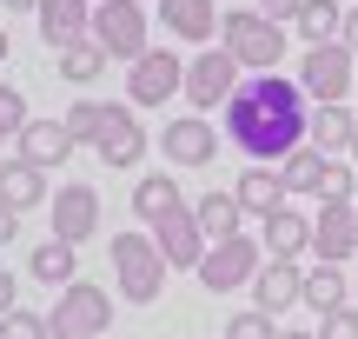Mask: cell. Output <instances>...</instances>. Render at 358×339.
I'll use <instances>...</instances> for the list:
<instances>
[{"label":"cell","instance_id":"1","mask_svg":"<svg viewBox=\"0 0 358 339\" xmlns=\"http://www.w3.org/2000/svg\"><path fill=\"white\" fill-rule=\"evenodd\" d=\"M306 113L312 100L285 74H245L239 93L219 106V133L239 146L252 167H279L292 146H306Z\"/></svg>","mask_w":358,"mask_h":339},{"label":"cell","instance_id":"2","mask_svg":"<svg viewBox=\"0 0 358 339\" xmlns=\"http://www.w3.org/2000/svg\"><path fill=\"white\" fill-rule=\"evenodd\" d=\"M219 47H226L245 74H279V60H285V27L266 20L259 7H232V13H219Z\"/></svg>","mask_w":358,"mask_h":339},{"label":"cell","instance_id":"3","mask_svg":"<svg viewBox=\"0 0 358 339\" xmlns=\"http://www.w3.org/2000/svg\"><path fill=\"white\" fill-rule=\"evenodd\" d=\"M166 273L173 266L159 260L153 233H113V293L127 306H153L166 293Z\"/></svg>","mask_w":358,"mask_h":339},{"label":"cell","instance_id":"4","mask_svg":"<svg viewBox=\"0 0 358 339\" xmlns=\"http://www.w3.org/2000/svg\"><path fill=\"white\" fill-rule=\"evenodd\" d=\"M106 326H113V293L106 286H93V279L60 286V300H53V313H47L53 339H100Z\"/></svg>","mask_w":358,"mask_h":339},{"label":"cell","instance_id":"5","mask_svg":"<svg viewBox=\"0 0 358 339\" xmlns=\"http://www.w3.org/2000/svg\"><path fill=\"white\" fill-rule=\"evenodd\" d=\"M153 20H146V7L140 0H93V40L106 47V60H140L146 47H153Z\"/></svg>","mask_w":358,"mask_h":339},{"label":"cell","instance_id":"6","mask_svg":"<svg viewBox=\"0 0 358 339\" xmlns=\"http://www.w3.org/2000/svg\"><path fill=\"white\" fill-rule=\"evenodd\" d=\"M259 266H266V247H259L252 233L213 240V247H206V260H199V286H206V293H239V286H252Z\"/></svg>","mask_w":358,"mask_h":339},{"label":"cell","instance_id":"7","mask_svg":"<svg viewBox=\"0 0 358 339\" xmlns=\"http://www.w3.org/2000/svg\"><path fill=\"white\" fill-rule=\"evenodd\" d=\"M352 87H358V74H352V47H345V40L306 47V60H299V93H306L312 106H332V100H345Z\"/></svg>","mask_w":358,"mask_h":339},{"label":"cell","instance_id":"8","mask_svg":"<svg viewBox=\"0 0 358 339\" xmlns=\"http://www.w3.org/2000/svg\"><path fill=\"white\" fill-rule=\"evenodd\" d=\"M239 80H245V67L232 60L226 47H206V53H192L186 60V100H192V113H206V106H226L232 93H239Z\"/></svg>","mask_w":358,"mask_h":339},{"label":"cell","instance_id":"9","mask_svg":"<svg viewBox=\"0 0 358 339\" xmlns=\"http://www.w3.org/2000/svg\"><path fill=\"white\" fill-rule=\"evenodd\" d=\"M179 87H186V60L166 53V47H146L127 67V106H166Z\"/></svg>","mask_w":358,"mask_h":339},{"label":"cell","instance_id":"10","mask_svg":"<svg viewBox=\"0 0 358 339\" xmlns=\"http://www.w3.org/2000/svg\"><path fill=\"white\" fill-rule=\"evenodd\" d=\"M358 253V207L352 200H319V220H312V260L345 266Z\"/></svg>","mask_w":358,"mask_h":339},{"label":"cell","instance_id":"11","mask_svg":"<svg viewBox=\"0 0 358 339\" xmlns=\"http://www.w3.org/2000/svg\"><path fill=\"white\" fill-rule=\"evenodd\" d=\"M153 233V247H159V260L173 266H186V273H199V260H206V233H199V220H192V207H173L159 226H146Z\"/></svg>","mask_w":358,"mask_h":339},{"label":"cell","instance_id":"12","mask_svg":"<svg viewBox=\"0 0 358 339\" xmlns=\"http://www.w3.org/2000/svg\"><path fill=\"white\" fill-rule=\"evenodd\" d=\"M100 233V193H93L87 180H66L60 193H53V240H66V247H80V240Z\"/></svg>","mask_w":358,"mask_h":339},{"label":"cell","instance_id":"13","mask_svg":"<svg viewBox=\"0 0 358 339\" xmlns=\"http://www.w3.org/2000/svg\"><path fill=\"white\" fill-rule=\"evenodd\" d=\"M159 153H166L173 167H206V160L219 153V127L206 113H179V120H166V133H159Z\"/></svg>","mask_w":358,"mask_h":339},{"label":"cell","instance_id":"14","mask_svg":"<svg viewBox=\"0 0 358 339\" xmlns=\"http://www.w3.org/2000/svg\"><path fill=\"white\" fill-rule=\"evenodd\" d=\"M93 153H100V167H140L146 160V127L133 106H106V127L100 140H93Z\"/></svg>","mask_w":358,"mask_h":339},{"label":"cell","instance_id":"15","mask_svg":"<svg viewBox=\"0 0 358 339\" xmlns=\"http://www.w3.org/2000/svg\"><path fill=\"white\" fill-rule=\"evenodd\" d=\"M299 300H306V266H299V260H266L252 273V306H259V313L279 319V313H292Z\"/></svg>","mask_w":358,"mask_h":339},{"label":"cell","instance_id":"16","mask_svg":"<svg viewBox=\"0 0 358 339\" xmlns=\"http://www.w3.org/2000/svg\"><path fill=\"white\" fill-rule=\"evenodd\" d=\"M13 146H20L13 160H27V167H40V173H53V167L73 160V133H66L60 120H27V127L13 133Z\"/></svg>","mask_w":358,"mask_h":339},{"label":"cell","instance_id":"17","mask_svg":"<svg viewBox=\"0 0 358 339\" xmlns=\"http://www.w3.org/2000/svg\"><path fill=\"white\" fill-rule=\"evenodd\" d=\"M34 13H40V40H47L53 53L93 34V0H40Z\"/></svg>","mask_w":358,"mask_h":339},{"label":"cell","instance_id":"18","mask_svg":"<svg viewBox=\"0 0 358 339\" xmlns=\"http://www.w3.org/2000/svg\"><path fill=\"white\" fill-rule=\"evenodd\" d=\"M159 20H166L173 40H192V47H206V40L219 34V0H159Z\"/></svg>","mask_w":358,"mask_h":339},{"label":"cell","instance_id":"19","mask_svg":"<svg viewBox=\"0 0 358 339\" xmlns=\"http://www.w3.org/2000/svg\"><path fill=\"white\" fill-rule=\"evenodd\" d=\"M266 233H259V247H266V260H299V253H312V220L292 207H279L272 220H259Z\"/></svg>","mask_w":358,"mask_h":339},{"label":"cell","instance_id":"20","mask_svg":"<svg viewBox=\"0 0 358 339\" xmlns=\"http://www.w3.org/2000/svg\"><path fill=\"white\" fill-rule=\"evenodd\" d=\"M232 193H239V207L252 213V220H272V213L292 200V193H285V180H279V167H245Z\"/></svg>","mask_w":358,"mask_h":339},{"label":"cell","instance_id":"21","mask_svg":"<svg viewBox=\"0 0 358 339\" xmlns=\"http://www.w3.org/2000/svg\"><path fill=\"white\" fill-rule=\"evenodd\" d=\"M192 220H199V233H206V247H213V240H232L245 226V207H239V193H199L192 200Z\"/></svg>","mask_w":358,"mask_h":339},{"label":"cell","instance_id":"22","mask_svg":"<svg viewBox=\"0 0 358 339\" xmlns=\"http://www.w3.org/2000/svg\"><path fill=\"white\" fill-rule=\"evenodd\" d=\"M352 133H358V120L345 113V100L312 106V113H306V146H319V153H345V146H352Z\"/></svg>","mask_w":358,"mask_h":339},{"label":"cell","instance_id":"23","mask_svg":"<svg viewBox=\"0 0 358 339\" xmlns=\"http://www.w3.org/2000/svg\"><path fill=\"white\" fill-rule=\"evenodd\" d=\"M27 273H34L40 286H53V293L73 286V279H80V247H66V240H40L34 260H27Z\"/></svg>","mask_w":358,"mask_h":339},{"label":"cell","instance_id":"24","mask_svg":"<svg viewBox=\"0 0 358 339\" xmlns=\"http://www.w3.org/2000/svg\"><path fill=\"white\" fill-rule=\"evenodd\" d=\"M292 27L306 34V47H325V40L345 34V0H299Z\"/></svg>","mask_w":358,"mask_h":339},{"label":"cell","instance_id":"25","mask_svg":"<svg viewBox=\"0 0 358 339\" xmlns=\"http://www.w3.org/2000/svg\"><path fill=\"white\" fill-rule=\"evenodd\" d=\"M0 200H7L13 213H34L40 200H47V173L27 167V160H7V167H0Z\"/></svg>","mask_w":358,"mask_h":339},{"label":"cell","instance_id":"26","mask_svg":"<svg viewBox=\"0 0 358 339\" xmlns=\"http://www.w3.org/2000/svg\"><path fill=\"white\" fill-rule=\"evenodd\" d=\"M173 207H186V193H179V180H166V173H146V180L133 186V213H140L146 226H159Z\"/></svg>","mask_w":358,"mask_h":339},{"label":"cell","instance_id":"27","mask_svg":"<svg viewBox=\"0 0 358 339\" xmlns=\"http://www.w3.org/2000/svg\"><path fill=\"white\" fill-rule=\"evenodd\" d=\"M345 293H352V279H345V266H306V300H299V306H312V313H332V306H345Z\"/></svg>","mask_w":358,"mask_h":339},{"label":"cell","instance_id":"28","mask_svg":"<svg viewBox=\"0 0 358 339\" xmlns=\"http://www.w3.org/2000/svg\"><path fill=\"white\" fill-rule=\"evenodd\" d=\"M279 180H285V193H306V200H319L325 153H319V146H292V153L279 160Z\"/></svg>","mask_w":358,"mask_h":339},{"label":"cell","instance_id":"29","mask_svg":"<svg viewBox=\"0 0 358 339\" xmlns=\"http://www.w3.org/2000/svg\"><path fill=\"white\" fill-rule=\"evenodd\" d=\"M106 67H113V60H106V47H100L93 34L73 40V47H60V80H73V87H93Z\"/></svg>","mask_w":358,"mask_h":339},{"label":"cell","instance_id":"30","mask_svg":"<svg viewBox=\"0 0 358 339\" xmlns=\"http://www.w3.org/2000/svg\"><path fill=\"white\" fill-rule=\"evenodd\" d=\"M60 127L73 133V146H93V140H100V127H106V100H73L60 113Z\"/></svg>","mask_w":358,"mask_h":339},{"label":"cell","instance_id":"31","mask_svg":"<svg viewBox=\"0 0 358 339\" xmlns=\"http://www.w3.org/2000/svg\"><path fill=\"white\" fill-rule=\"evenodd\" d=\"M219 339H279V326H272V313H259V306H252V313H232Z\"/></svg>","mask_w":358,"mask_h":339},{"label":"cell","instance_id":"32","mask_svg":"<svg viewBox=\"0 0 358 339\" xmlns=\"http://www.w3.org/2000/svg\"><path fill=\"white\" fill-rule=\"evenodd\" d=\"M0 339H53V333H47V313H27V306H13V313L0 319Z\"/></svg>","mask_w":358,"mask_h":339},{"label":"cell","instance_id":"33","mask_svg":"<svg viewBox=\"0 0 358 339\" xmlns=\"http://www.w3.org/2000/svg\"><path fill=\"white\" fill-rule=\"evenodd\" d=\"M27 120H34V113H27V93L0 80V140H7V133H20Z\"/></svg>","mask_w":358,"mask_h":339},{"label":"cell","instance_id":"34","mask_svg":"<svg viewBox=\"0 0 358 339\" xmlns=\"http://www.w3.org/2000/svg\"><path fill=\"white\" fill-rule=\"evenodd\" d=\"M319 200H352V167L338 153H325V180H319Z\"/></svg>","mask_w":358,"mask_h":339},{"label":"cell","instance_id":"35","mask_svg":"<svg viewBox=\"0 0 358 339\" xmlns=\"http://www.w3.org/2000/svg\"><path fill=\"white\" fill-rule=\"evenodd\" d=\"M319 339H358V306H332L319 319Z\"/></svg>","mask_w":358,"mask_h":339},{"label":"cell","instance_id":"36","mask_svg":"<svg viewBox=\"0 0 358 339\" xmlns=\"http://www.w3.org/2000/svg\"><path fill=\"white\" fill-rule=\"evenodd\" d=\"M13 306H20V286H13V273H7V266H0V319H7Z\"/></svg>","mask_w":358,"mask_h":339},{"label":"cell","instance_id":"37","mask_svg":"<svg viewBox=\"0 0 358 339\" xmlns=\"http://www.w3.org/2000/svg\"><path fill=\"white\" fill-rule=\"evenodd\" d=\"M13 233H20V213H13L7 200H0V247H13Z\"/></svg>","mask_w":358,"mask_h":339},{"label":"cell","instance_id":"38","mask_svg":"<svg viewBox=\"0 0 358 339\" xmlns=\"http://www.w3.org/2000/svg\"><path fill=\"white\" fill-rule=\"evenodd\" d=\"M259 13H266V20H292L299 0H259Z\"/></svg>","mask_w":358,"mask_h":339},{"label":"cell","instance_id":"39","mask_svg":"<svg viewBox=\"0 0 358 339\" xmlns=\"http://www.w3.org/2000/svg\"><path fill=\"white\" fill-rule=\"evenodd\" d=\"M338 40H345V47H352V60H358V7H345V34H338Z\"/></svg>","mask_w":358,"mask_h":339},{"label":"cell","instance_id":"40","mask_svg":"<svg viewBox=\"0 0 358 339\" xmlns=\"http://www.w3.org/2000/svg\"><path fill=\"white\" fill-rule=\"evenodd\" d=\"M0 7H7V13H34L40 0H0Z\"/></svg>","mask_w":358,"mask_h":339},{"label":"cell","instance_id":"41","mask_svg":"<svg viewBox=\"0 0 358 339\" xmlns=\"http://www.w3.org/2000/svg\"><path fill=\"white\" fill-rule=\"evenodd\" d=\"M279 339H319V333H299V326H292V333H279Z\"/></svg>","mask_w":358,"mask_h":339},{"label":"cell","instance_id":"42","mask_svg":"<svg viewBox=\"0 0 358 339\" xmlns=\"http://www.w3.org/2000/svg\"><path fill=\"white\" fill-rule=\"evenodd\" d=\"M0 60H7V27H0Z\"/></svg>","mask_w":358,"mask_h":339},{"label":"cell","instance_id":"43","mask_svg":"<svg viewBox=\"0 0 358 339\" xmlns=\"http://www.w3.org/2000/svg\"><path fill=\"white\" fill-rule=\"evenodd\" d=\"M345 153H352V160H358V133H352V146H345Z\"/></svg>","mask_w":358,"mask_h":339},{"label":"cell","instance_id":"44","mask_svg":"<svg viewBox=\"0 0 358 339\" xmlns=\"http://www.w3.org/2000/svg\"><path fill=\"white\" fill-rule=\"evenodd\" d=\"M352 286H358V279H352Z\"/></svg>","mask_w":358,"mask_h":339}]
</instances>
